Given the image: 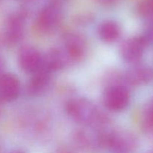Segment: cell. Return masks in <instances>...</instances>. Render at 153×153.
I'll list each match as a JSON object with an SVG mask.
<instances>
[{"mask_svg": "<svg viewBox=\"0 0 153 153\" xmlns=\"http://www.w3.org/2000/svg\"><path fill=\"white\" fill-rule=\"evenodd\" d=\"M66 111L70 117L84 125H94L102 122V115L89 100L77 98L68 102Z\"/></svg>", "mask_w": 153, "mask_h": 153, "instance_id": "cell-1", "label": "cell"}, {"mask_svg": "<svg viewBox=\"0 0 153 153\" xmlns=\"http://www.w3.org/2000/svg\"><path fill=\"white\" fill-rule=\"evenodd\" d=\"M97 143L115 153H132L136 148V139L127 131H115L100 134Z\"/></svg>", "mask_w": 153, "mask_h": 153, "instance_id": "cell-2", "label": "cell"}, {"mask_svg": "<svg viewBox=\"0 0 153 153\" xmlns=\"http://www.w3.org/2000/svg\"><path fill=\"white\" fill-rule=\"evenodd\" d=\"M61 18V8L57 1H51L44 6L37 19V27L42 31H52L59 23Z\"/></svg>", "mask_w": 153, "mask_h": 153, "instance_id": "cell-3", "label": "cell"}, {"mask_svg": "<svg viewBox=\"0 0 153 153\" xmlns=\"http://www.w3.org/2000/svg\"><path fill=\"white\" fill-rule=\"evenodd\" d=\"M103 100L107 108L114 111H119L128 105L129 93L122 85H112L106 89Z\"/></svg>", "mask_w": 153, "mask_h": 153, "instance_id": "cell-4", "label": "cell"}, {"mask_svg": "<svg viewBox=\"0 0 153 153\" xmlns=\"http://www.w3.org/2000/svg\"><path fill=\"white\" fill-rule=\"evenodd\" d=\"M148 43L143 36L131 37L123 43L121 55L125 61L129 63H137L143 56V52Z\"/></svg>", "mask_w": 153, "mask_h": 153, "instance_id": "cell-5", "label": "cell"}, {"mask_svg": "<svg viewBox=\"0 0 153 153\" xmlns=\"http://www.w3.org/2000/svg\"><path fill=\"white\" fill-rule=\"evenodd\" d=\"M19 64L22 70L29 73H34L40 68L43 58L38 51L33 47H24L19 54Z\"/></svg>", "mask_w": 153, "mask_h": 153, "instance_id": "cell-6", "label": "cell"}, {"mask_svg": "<svg viewBox=\"0 0 153 153\" xmlns=\"http://www.w3.org/2000/svg\"><path fill=\"white\" fill-rule=\"evenodd\" d=\"M20 91V84L15 76L3 74L0 77V102H8L14 100Z\"/></svg>", "mask_w": 153, "mask_h": 153, "instance_id": "cell-7", "label": "cell"}, {"mask_svg": "<svg viewBox=\"0 0 153 153\" xmlns=\"http://www.w3.org/2000/svg\"><path fill=\"white\" fill-rule=\"evenodd\" d=\"M25 16L23 13L17 12L10 15L6 25V37L10 43L19 41L23 34Z\"/></svg>", "mask_w": 153, "mask_h": 153, "instance_id": "cell-8", "label": "cell"}, {"mask_svg": "<svg viewBox=\"0 0 153 153\" xmlns=\"http://www.w3.org/2000/svg\"><path fill=\"white\" fill-rule=\"evenodd\" d=\"M65 55L68 59L77 60L82 57L85 53V43L83 39L76 34H70L66 38Z\"/></svg>", "mask_w": 153, "mask_h": 153, "instance_id": "cell-9", "label": "cell"}, {"mask_svg": "<svg viewBox=\"0 0 153 153\" xmlns=\"http://www.w3.org/2000/svg\"><path fill=\"white\" fill-rule=\"evenodd\" d=\"M126 78L127 82L132 85H145L152 79L153 72L146 66H136L127 72Z\"/></svg>", "mask_w": 153, "mask_h": 153, "instance_id": "cell-10", "label": "cell"}, {"mask_svg": "<svg viewBox=\"0 0 153 153\" xmlns=\"http://www.w3.org/2000/svg\"><path fill=\"white\" fill-rule=\"evenodd\" d=\"M98 34L102 40L110 43L115 41L120 37V28L114 21H105L99 26Z\"/></svg>", "mask_w": 153, "mask_h": 153, "instance_id": "cell-11", "label": "cell"}, {"mask_svg": "<svg viewBox=\"0 0 153 153\" xmlns=\"http://www.w3.org/2000/svg\"><path fill=\"white\" fill-rule=\"evenodd\" d=\"M51 72L41 65L40 68L34 73L32 79L29 84V91L32 94H37L43 91L49 83Z\"/></svg>", "mask_w": 153, "mask_h": 153, "instance_id": "cell-12", "label": "cell"}, {"mask_svg": "<svg viewBox=\"0 0 153 153\" xmlns=\"http://www.w3.org/2000/svg\"><path fill=\"white\" fill-rule=\"evenodd\" d=\"M139 16L153 25V0H141L137 5Z\"/></svg>", "mask_w": 153, "mask_h": 153, "instance_id": "cell-13", "label": "cell"}, {"mask_svg": "<svg viewBox=\"0 0 153 153\" xmlns=\"http://www.w3.org/2000/svg\"><path fill=\"white\" fill-rule=\"evenodd\" d=\"M142 125L148 131L153 130V100L147 105L142 116Z\"/></svg>", "mask_w": 153, "mask_h": 153, "instance_id": "cell-14", "label": "cell"}, {"mask_svg": "<svg viewBox=\"0 0 153 153\" xmlns=\"http://www.w3.org/2000/svg\"><path fill=\"white\" fill-rule=\"evenodd\" d=\"M99 4L104 6H111L116 4L119 0H96Z\"/></svg>", "mask_w": 153, "mask_h": 153, "instance_id": "cell-15", "label": "cell"}, {"mask_svg": "<svg viewBox=\"0 0 153 153\" xmlns=\"http://www.w3.org/2000/svg\"><path fill=\"white\" fill-rule=\"evenodd\" d=\"M3 71H4V62L1 60V58H0V77L4 74Z\"/></svg>", "mask_w": 153, "mask_h": 153, "instance_id": "cell-16", "label": "cell"}, {"mask_svg": "<svg viewBox=\"0 0 153 153\" xmlns=\"http://www.w3.org/2000/svg\"><path fill=\"white\" fill-rule=\"evenodd\" d=\"M13 153H24L23 152H21V151H16V152H13Z\"/></svg>", "mask_w": 153, "mask_h": 153, "instance_id": "cell-17", "label": "cell"}, {"mask_svg": "<svg viewBox=\"0 0 153 153\" xmlns=\"http://www.w3.org/2000/svg\"><path fill=\"white\" fill-rule=\"evenodd\" d=\"M152 153H153V152H152Z\"/></svg>", "mask_w": 153, "mask_h": 153, "instance_id": "cell-18", "label": "cell"}]
</instances>
